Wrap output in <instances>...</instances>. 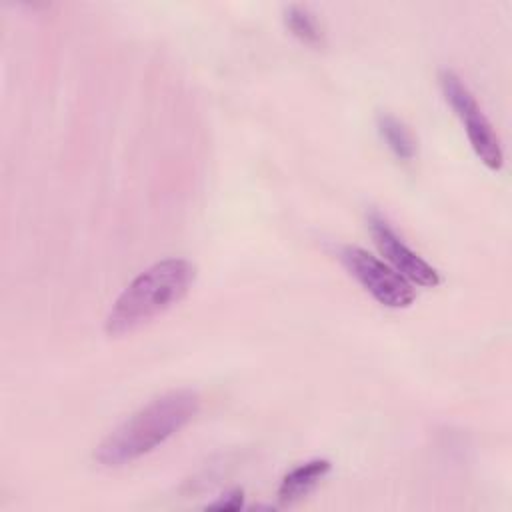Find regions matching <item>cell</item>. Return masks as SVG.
Listing matches in <instances>:
<instances>
[{
  "label": "cell",
  "instance_id": "obj_1",
  "mask_svg": "<svg viewBox=\"0 0 512 512\" xmlns=\"http://www.w3.org/2000/svg\"><path fill=\"white\" fill-rule=\"evenodd\" d=\"M200 408L194 390H170L118 424L94 448V460L104 468H120L150 454L180 432Z\"/></svg>",
  "mask_w": 512,
  "mask_h": 512
},
{
  "label": "cell",
  "instance_id": "obj_2",
  "mask_svg": "<svg viewBox=\"0 0 512 512\" xmlns=\"http://www.w3.org/2000/svg\"><path fill=\"white\" fill-rule=\"evenodd\" d=\"M196 266L186 258H164L142 270L114 300L104 320L110 338L128 336L176 306L194 286Z\"/></svg>",
  "mask_w": 512,
  "mask_h": 512
},
{
  "label": "cell",
  "instance_id": "obj_3",
  "mask_svg": "<svg viewBox=\"0 0 512 512\" xmlns=\"http://www.w3.org/2000/svg\"><path fill=\"white\" fill-rule=\"evenodd\" d=\"M438 82L446 102L462 122L474 154L486 168L498 172L504 166V152L500 146V138L492 122L486 118L480 104L476 102L474 94L462 82V78L452 70H442L438 76Z\"/></svg>",
  "mask_w": 512,
  "mask_h": 512
},
{
  "label": "cell",
  "instance_id": "obj_4",
  "mask_svg": "<svg viewBox=\"0 0 512 512\" xmlns=\"http://www.w3.org/2000/svg\"><path fill=\"white\" fill-rule=\"evenodd\" d=\"M338 260L378 304L386 308H408L414 302V284L368 250L348 244L338 250Z\"/></svg>",
  "mask_w": 512,
  "mask_h": 512
},
{
  "label": "cell",
  "instance_id": "obj_5",
  "mask_svg": "<svg viewBox=\"0 0 512 512\" xmlns=\"http://www.w3.org/2000/svg\"><path fill=\"white\" fill-rule=\"evenodd\" d=\"M368 228H370V234H372L380 254L384 256V262H388L410 284L434 288L442 282L440 272L428 260H424L418 252H414L396 234V230L386 222L384 216H380L378 212H370Z\"/></svg>",
  "mask_w": 512,
  "mask_h": 512
},
{
  "label": "cell",
  "instance_id": "obj_6",
  "mask_svg": "<svg viewBox=\"0 0 512 512\" xmlns=\"http://www.w3.org/2000/svg\"><path fill=\"white\" fill-rule=\"evenodd\" d=\"M332 470V462L326 458H312L284 474L278 486V500L282 506L296 504L306 498Z\"/></svg>",
  "mask_w": 512,
  "mask_h": 512
},
{
  "label": "cell",
  "instance_id": "obj_7",
  "mask_svg": "<svg viewBox=\"0 0 512 512\" xmlns=\"http://www.w3.org/2000/svg\"><path fill=\"white\" fill-rule=\"evenodd\" d=\"M376 128L386 146L390 148V152L398 160L408 162L416 156V138L400 118L388 112H380L376 116Z\"/></svg>",
  "mask_w": 512,
  "mask_h": 512
},
{
  "label": "cell",
  "instance_id": "obj_8",
  "mask_svg": "<svg viewBox=\"0 0 512 512\" xmlns=\"http://www.w3.org/2000/svg\"><path fill=\"white\" fill-rule=\"evenodd\" d=\"M284 24L290 30L292 36H296L300 42L308 46H320L324 36L322 28L316 20V16L300 4H290L284 8Z\"/></svg>",
  "mask_w": 512,
  "mask_h": 512
},
{
  "label": "cell",
  "instance_id": "obj_9",
  "mask_svg": "<svg viewBox=\"0 0 512 512\" xmlns=\"http://www.w3.org/2000/svg\"><path fill=\"white\" fill-rule=\"evenodd\" d=\"M242 506H244L242 490H230V492L218 496V500L208 504V508H214V510H240Z\"/></svg>",
  "mask_w": 512,
  "mask_h": 512
}]
</instances>
